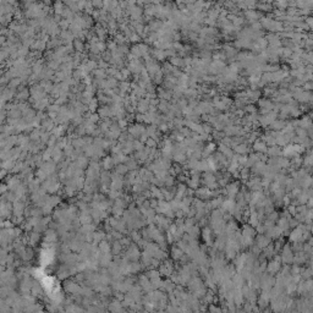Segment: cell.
I'll use <instances>...</instances> for the list:
<instances>
[{"label":"cell","instance_id":"6da1fadb","mask_svg":"<svg viewBox=\"0 0 313 313\" xmlns=\"http://www.w3.org/2000/svg\"><path fill=\"white\" fill-rule=\"evenodd\" d=\"M281 268V262L279 259H275V258H271L269 259V262L267 263V268H266V271L269 273L270 275H275V274L280 270Z\"/></svg>","mask_w":313,"mask_h":313},{"label":"cell","instance_id":"7a4b0ae2","mask_svg":"<svg viewBox=\"0 0 313 313\" xmlns=\"http://www.w3.org/2000/svg\"><path fill=\"white\" fill-rule=\"evenodd\" d=\"M225 191H226V196H229V198H234L235 200V196L237 194V192L240 191V182H231V184H226V187H225Z\"/></svg>","mask_w":313,"mask_h":313},{"label":"cell","instance_id":"3957f363","mask_svg":"<svg viewBox=\"0 0 313 313\" xmlns=\"http://www.w3.org/2000/svg\"><path fill=\"white\" fill-rule=\"evenodd\" d=\"M271 242V239L267 237L264 234H258V236H254V243L259 247L260 250H263L264 247H267Z\"/></svg>","mask_w":313,"mask_h":313},{"label":"cell","instance_id":"277c9868","mask_svg":"<svg viewBox=\"0 0 313 313\" xmlns=\"http://www.w3.org/2000/svg\"><path fill=\"white\" fill-rule=\"evenodd\" d=\"M194 194H196V197H197V198L204 201V200L209 198V190H208L207 187H198V188L194 190Z\"/></svg>","mask_w":313,"mask_h":313},{"label":"cell","instance_id":"5b68a950","mask_svg":"<svg viewBox=\"0 0 313 313\" xmlns=\"http://www.w3.org/2000/svg\"><path fill=\"white\" fill-rule=\"evenodd\" d=\"M212 229L209 226H204L203 230H202V236H203V240L205 241V243H208V246H213V242H212Z\"/></svg>","mask_w":313,"mask_h":313},{"label":"cell","instance_id":"8992f818","mask_svg":"<svg viewBox=\"0 0 313 313\" xmlns=\"http://www.w3.org/2000/svg\"><path fill=\"white\" fill-rule=\"evenodd\" d=\"M175 285H176V284H174V283H173L170 279H169V280H165V281H163V283H162V286H160V289H159V290H162L163 292H165V291H166V292H169V294H170V292H173V291H174V289H175Z\"/></svg>","mask_w":313,"mask_h":313},{"label":"cell","instance_id":"52a82bcc","mask_svg":"<svg viewBox=\"0 0 313 313\" xmlns=\"http://www.w3.org/2000/svg\"><path fill=\"white\" fill-rule=\"evenodd\" d=\"M242 235H243V236L254 237L256 235H257V232H256V230H254L253 226H251L250 224H245V225L242 226Z\"/></svg>","mask_w":313,"mask_h":313},{"label":"cell","instance_id":"ba28073f","mask_svg":"<svg viewBox=\"0 0 313 313\" xmlns=\"http://www.w3.org/2000/svg\"><path fill=\"white\" fill-rule=\"evenodd\" d=\"M184 251H182L181 248H179L177 246H173L171 247V251H170V254H171V258L173 260H179L182 256H184Z\"/></svg>","mask_w":313,"mask_h":313},{"label":"cell","instance_id":"9c48e42d","mask_svg":"<svg viewBox=\"0 0 313 313\" xmlns=\"http://www.w3.org/2000/svg\"><path fill=\"white\" fill-rule=\"evenodd\" d=\"M185 232H186V234H188V235H190L191 237H194V239H197V236H198V235L201 234V230H200V228H198L197 225L194 224V225H192L191 228H188V229H187V230H186Z\"/></svg>","mask_w":313,"mask_h":313},{"label":"cell","instance_id":"30bf717a","mask_svg":"<svg viewBox=\"0 0 313 313\" xmlns=\"http://www.w3.org/2000/svg\"><path fill=\"white\" fill-rule=\"evenodd\" d=\"M240 177L243 180V181H247L250 179V176H251V169L250 168H246V166H243V168H241L240 169Z\"/></svg>","mask_w":313,"mask_h":313},{"label":"cell","instance_id":"8fae6325","mask_svg":"<svg viewBox=\"0 0 313 313\" xmlns=\"http://www.w3.org/2000/svg\"><path fill=\"white\" fill-rule=\"evenodd\" d=\"M253 149L259 152V153H266L267 152V145L263 142H256L254 146H253Z\"/></svg>","mask_w":313,"mask_h":313},{"label":"cell","instance_id":"7c38bea8","mask_svg":"<svg viewBox=\"0 0 313 313\" xmlns=\"http://www.w3.org/2000/svg\"><path fill=\"white\" fill-rule=\"evenodd\" d=\"M300 275H301V278L302 279H311V277H312V269H311V267H308V268H301V271H300Z\"/></svg>","mask_w":313,"mask_h":313},{"label":"cell","instance_id":"4fadbf2b","mask_svg":"<svg viewBox=\"0 0 313 313\" xmlns=\"http://www.w3.org/2000/svg\"><path fill=\"white\" fill-rule=\"evenodd\" d=\"M149 280H151L152 289H154V290H156V289H160L162 283H163V280L160 279V277H158V278H154V279H149Z\"/></svg>","mask_w":313,"mask_h":313},{"label":"cell","instance_id":"5bb4252c","mask_svg":"<svg viewBox=\"0 0 313 313\" xmlns=\"http://www.w3.org/2000/svg\"><path fill=\"white\" fill-rule=\"evenodd\" d=\"M173 159H174L176 163L182 164V163L186 162V156H185L184 153H177V154H174V155H173Z\"/></svg>","mask_w":313,"mask_h":313},{"label":"cell","instance_id":"9a60e30c","mask_svg":"<svg viewBox=\"0 0 313 313\" xmlns=\"http://www.w3.org/2000/svg\"><path fill=\"white\" fill-rule=\"evenodd\" d=\"M291 246V251L297 253V252H301L303 250V242H294V245H290Z\"/></svg>","mask_w":313,"mask_h":313},{"label":"cell","instance_id":"2e32d148","mask_svg":"<svg viewBox=\"0 0 313 313\" xmlns=\"http://www.w3.org/2000/svg\"><path fill=\"white\" fill-rule=\"evenodd\" d=\"M267 152H268V154L270 156H279L281 154V152H280V149L278 147H270L269 149H267Z\"/></svg>","mask_w":313,"mask_h":313},{"label":"cell","instance_id":"e0dca14e","mask_svg":"<svg viewBox=\"0 0 313 313\" xmlns=\"http://www.w3.org/2000/svg\"><path fill=\"white\" fill-rule=\"evenodd\" d=\"M187 186L192 190H196V188H198L200 186V181L198 180H193V179H188L187 180Z\"/></svg>","mask_w":313,"mask_h":313},{"label":"cell","instance_id":"ac0fdd59","mask_svg":"<svg viewBox=\"0 0 313 313\" xmlns=\"http://www.w3.org/2000/svg\"><path fill=\"white\" fill-rule=\"evenodd\" d=\"M234 149H235V152H236L237 154H246L247 152H250V148H246L243 145H241V146H235Z\"/></svg>","mask_w":313,"mask_h":313},{"label":"cell","instance_id":"d6986e66","mask_svg":"<svg viewBox=\"0 0 313 313\" xmlns=\"http://www.w3.org/2000/svg\"><path fill=\"white\" fill-rule=\"evenodd\" d=\"M146 275H147L148 279H154V278L160 277V274H159L158 269H152V270H149V271L146 273Z\"/></svg>","mask_w":313,"mask_h":313},{"label":"cell","instance_id":"ffe728a7","mask_svg":"<svg viewBox=\"0 0 313 313\" xmlns=\"http://www.w3.org/2000/svg\"><path fill=\"white\" fill-rule=\"evenodd\" d=\"M278 218H279V214H278V212L273 211L271 213H269V214H268V217H267L266 219H268V220H270V221H274V223H275V221L278 220Z\"/></svg>","mask_w":313,"mask_h":313},{"label":"cell","instance_id":"44dd1931","mask_svg":"<svg viewBox=\"0 0 313 313\" xmlns=\"http://www.w3.org/2000/svg\"><path fill=\"white\" fill-rule=\"evenodd\" d=\"M300 271H301V268H300V266L294 264L292 267H290V274H291V275H295V274H300Z\"/></svg>","mask_w":313,"mask_h":313},{"label":"cell","instance_id":"7402d4cb","mask_svg":"<svg viewBox=\"0 0 313 313\" xmlns=\"http://www.w3.org/2000/svg\"><path fill=\"white\" fill-rule=\"evenodd\" d=\"M298 224H300V223H298V221H297L296 219H294L292 217L289 219V226H290V229H294V228H296Z\"/></svg>","mask_w":313,"mask_h":313},{"label":"cell","instance_id":"603a6c76","mask_svg":"<svg viewBox=\"0 0 313 313\" xmlns=\"http://www.w3.org/2000/svg\"><path fill=\"white\" fill-rule=\"evenodd\" d=\"M288 212H289L291 215H295V213H296V204L290 203V204L288 205Z\"/></svg>","mask_w":313,"mask_h":313},{"label":"cell","instance_id":"cb8c5ba5","mask_svg":"<svg viewBox=\"0 0 313 313\" xmlns=\"http://www.w3.org/2000/svg\"><path fill=\"white\" fill-rule=\"evenodd\" d=\"M254 230H256L257 234H264V231H266V230H264V226H263L262 223H259V224L254 228Z\"/></svg>","mask_w":313,"mask_h":313},{"label":"cell","instance_id":"d4e9b609","mask_svg":"<svg viewBox=\"0 0 313 313\" xmlns=\"http://www.w3.org/2000/svg\"><path fill=\"white\" fill-rule=\"evenodd\" d=\"M208 309H209L211 312H223V311H221V308L215 307L214 303H211V306H209V308H208Z\"/></svg>","mask_w":313,"mask_h":313},{"label":"cell","instance_id":"484cf974","mask_svg":"<svg viewBox=\"0 0 313 313\" xmlns=\"http://www.w3.org/2000/svg\"><path fill=\"white\" fill-rule=\"evenodd\" d=\"M149 205L153 208V209H155V208L158 207V200H156V198L155 200H151L149 201Z\"/></svg>","mask_w":313,"mask_h":313}]
</instances>
